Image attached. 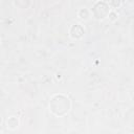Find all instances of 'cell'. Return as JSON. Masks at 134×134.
Instances as JSON below:
<instances>
[{
	"label": "cell",
	"mask_w": 134,
	"mask_h": 134,
	"mask_svg": "<svg viewBox=\"0 0 134 134\" xmlns=\"http://www.w3.org/2000/svg\"><path fill=\"white\" fill-rule=\"evenodd\" d=\"M70 108H71V102L69 97L66 96L65 94L62 93L54 94L50 98L49 110L53 115L58 117H62L66 115L70 111Z\"/></svg>",
	"instance_id": "obj_1"
},
{
	"label": "cell",
	"mask_w": 134,
	"mask_h": 134,
	"mask_svg": "<svg viewBox=\"0 0 134 134\" xmlns=\"http://www.w3.org/2000/svg\"><path fill=\"white\" fill-rule=\"evenodd\" d=\"M90 12L94 19L104 20L105 18H107L109 16L111 10H110V5L108 3L104 2V1H98L93 5V7Z\"/></svg>",
	"instance_id": "obj_2"
},
{
	"label": "cell",
	"mask_w": 134,
	"mask_h": 134,
	"mask_svg": "<svg viewBox=\"0 0 134 134\" xmlns=\"http://www.w3.org/2000/svg\"><path fill=\"white\" fill-rule=\"evenodd\" d=\"M84 34H85V29H84V27H83L82 25H80V24L72 25V26L70 27V29H69V35H70V37H71L72 39H74V40L81 39V38L84 36Z\"/></svg>",
	"instance_id": "obj_3"
},
{
	"label": "cell",
	"mask_w": 134,
	"mask_h": 134,
	"mask_svg": "<svg viewBox=\"0 0 134 134\" xmlns=\"http://www.w3.org/2000/svg\"><path fill=\"white\" fill-rule=\"evenodd\" d=\"M14 3L16 6H18L21 9H26L30 6L31 0H14Z\"/></svg>",
	"instance_id": "obj_4"
},
{
	"label": "cell",
	"mask_w": 134,
	"mask_h": 134,
	"mask_svg": "<svg viewBox=\"0 0 134 134\" xmlns=\"http://www.w3.org/2000/svg\"><path fill=\"white\" fill-rule=\"evenodd\" d=\"M91 15V12L88 10L87 8H81L79 12H77V16L81 20H88L89 17Z\"/></svg>",
	"instance_id": "obj_5"
},
{
	"label": "cell",
	"mask_w": 134,
	"mask_h": 134,
	"mask_svg": "<svg viewBox=\"0 0 134 134\" xmlns=\"http://www.w3.org/2000/svg\"><path fill=\"white\" fill-rule=\"evenodd\" d=\"M18 126H19V120L16 117L12 116V117L8 118V120H7V127L9 129H16V128H18Z\"/></svg>",
	"instance_id": "obj_6"
},
{
	"label": "cell",
	"mask_w": 134,
	"mask_h": 134,
	"mask_svg": "<svg viewBox=\"0 0 134 134\" xmlns=\"http://www.w3.org/2000/svg\"><path fill=\"white\" fill-rule=\"evenodd\" d=\"M120 3H121V1H120V0H111V2H110L111 6H112V7H114V8L119 7V6H120Z\"/></svg>",
	"instance_id": "obj_7"
}]
</instances>
